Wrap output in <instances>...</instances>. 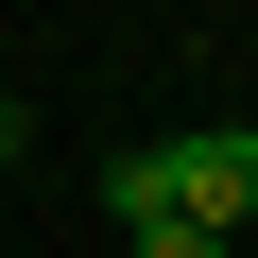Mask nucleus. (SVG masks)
Returning a JSON list of instances; mask_svg holds the SVG:
<instances>
[{"label":"nucleus","instance_id":"f03ea898","mask_svg":"<svg viewBox=\"0 0 258 258\" xmlns=\"http://www.w3.org/2000/svg\"><path fill=\"white\" fill-rule=\"evenodd\" d=\"M120 258H224L207 224H120Z\"/></svg>","mask_w":258,"mask_h":258},{"label":"nucleus","instance_id":"7ed1b4c3","mask_svg":"<svg viewBox=\"0 0 258 258\" xmlns=\"http://www.w3.org/2000/svg\"><path fill=\"white\" fill-rule=\"evenodd\" d=\"M0 172H18V103H0Z\"/></svg>","mask_w":258,"mask_h":258},{"label":"nucleus","instance_id":"f257e3e1","mask_svg":"<svg viewBox=\"0 0 258 258\" xmlns=\"http://www.w3.org/2000/svg\"><path fill=\"white\" fill-rule=\"evenodd\" d=\"M103 207H120V224H207V241H241V224H258V120H207V138L120 155Z\"/></svg>","mask_w":258,"mask_h":258}]
</instances>
